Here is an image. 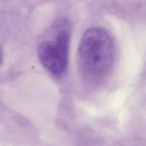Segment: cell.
<instances>
[{
	"label": "cell",
	"instance_id": "obj_1",
	"mask_svg": "<svg viewBox=\"0 0 146 146\" xmlns=\"http://www.w3.org/2000/svg\"><path fill=\"white\" fill-rule=\"evenodd\" d=\"M115 46L111 34L101 27H92L83 34L78 47L80 71L86 79L99 81L111 71Z\"/></svg>",
	"mask_w": 146,
	"mask_h": 146
},
{
	"label": "cell",
	"instance_id": "obj_2",
	"mask_svg": "<svg viewBox=\"0 0 146 146\" xmlns=\"http://www.w3.org/2000/svg\"><path fill=\"white\" fill-rule=\"evenodd\" d=\"M69 39L68 31L63 29L51 39L42 41L38 47L37 54L41 64L54 75H60L66 68Z\"/></svg>",
	"mask_w": 146,
	"mask_h": 146
},
{
	"label": "cell",
	"instance_id": "obj_3",
	"mask_svg": "<svg viewBox=\"0 0 146 146\" xmlns=\"http://www.w3.org/2000/svg\"><path fill=\"white\" fill-rule=\"evenodd\" d=\"M3 50L0 44V66L3 60Z\"/></svg>",
	"mask_w": 146,
	"mask_h": 146
}]
</instances>
